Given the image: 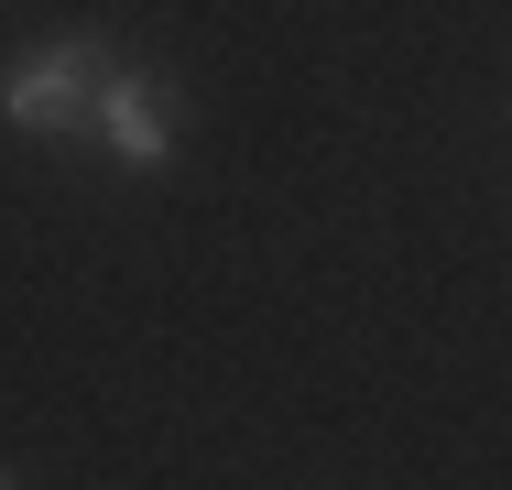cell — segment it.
Returning a JSON list of instances; mask_svg holds the SVG:
<instances>
[{
	"instance_id": "obj_3",
	"label": "cell",
	"mask_w": 512,
	"mask_h": 490,
	"mask_svg": "<svg viewBox=\"0 0 512 490\" xmlns=\"http://www.w3.org/2000/svg\"><path fill=\"white\" fill-rule=\"evenodd\" d=\"M0 490H11V480H0Z\"/></svg>"
},
{
	"instance_id": "obj_2",
	"label": "cell",
	"mask_w": 512,
	"mask_h": 490,
	"mask_svg": "<svg viewBox=\"0 0 512 490\" xmlns=\"http://www.w3.org/2000/svg\"><path fill=\"white\" fill-rule=\"evenodd\" d=\"M175 131H186V109L164 98V77H142V66L109 55V77H99V142L120 153V164H164Z\"/></svg>"
},
{
	"instance_id": "obj_1",
	"label": "cell",
	"mask_w": 512,
	"mask_h": 490,
	"mask_svg": "<svg viewBox=\"0 0 512 490\" xmlns=\"http://www.w3.org/2000/svg\"><path fill=\"white\" fill-rule=\"evenodd\" d=\"M99 77H109L99 33H55V44H33V55L0 66V120L22 142H77L99 120Z\"/></svg>"
}]
</instances>
